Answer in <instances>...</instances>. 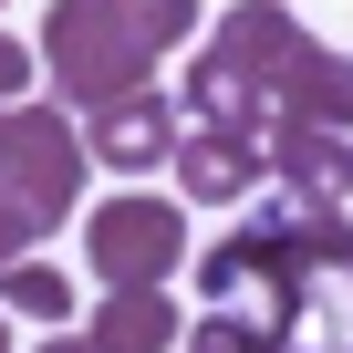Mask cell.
I'll return each mask as SVG.
<instances>
[{
    "label": "cell",
    "instance_id": "obj_9",
    "mask_svg": "<svg viewBox=\"0 0 353 353\" xmlns=\"http://www.w3.org/2000/svg\"><path fill=\"white\" fill-rule=\"evenodd\" d=\"M176 343V301H166V281H145V291H104V312L83 322V353H166Z\"/></svg>",
    "mask_w": 353,
    "mask_h": 353
},
{
    "label": "cell",
    "instance_id": "obj_8",
    "mask_svg": "<svg viewBox=\"0 0 353 353\" xmlns=\"http://www.w3.org/2000/svg\"><path fill=\"white\" fill-rule=\"evenodd\" d=\"M260 156L281 166V188H291V198H332V208L353 198V135H343V125L270 114V125H260Z\"/></svg>",
    "mask_w": 353,
    "mask_h": 353
},
{
    "label": "cell",
    "instance_id": "obj_6",
    "mask_svg": "<svg viewBox=\"0 0 353 353\" xmlns=\"http://www.w3.org/2000/svg\"><path fill=\"white\" fill-rule=\"evenodd\" d=\"M176 198H198V208H239L260 176H270V156H260V135L250 125H176Z\"/></svg>",
    "mask_w": 353,
    "mask_h": 353
},
{
    "label": "cell",
    "instance_id": "obj_2",
    "mask_svg": "<svg viewBox=\"0 0 353 353\" xmlns=\"http://www.w3.org/2000/svg\"><path fill=\"white\" fill-rule=\"evenodd\" d=\"M322 270H353V219L332 198H281V208H250L219 250H198V291L219 312H250L270 332H291L312 312V281Z\"/></svg>",
    "mask_w": 353,
    "mask_h": 353
},
{
    "label": "cell",
    "instance_id": "obj_14",
    "mask_svg": "<svg viewBox=\"0 0 353 353\" xmlns=\"http://www.w3.org/2000/svg\"><path fill=\"white\" fill-rule=\"evenodd\" d=\"M42 353H83V332H63V343H42Z\"/></svg>",
    "mask_w": 353,
    "mask_h": 353
},
{
    "label": "cell",
    "instance_id": "obj_3",
    "mask_svg": "<svg viewBox=\"0 0 353 353\" xmlns=\"http://www.w3.org/2000/svg\"><path fill=\"white\" fill-rule=\"evenodd\" d=\"M42 52H52V83L63 104H114V94H145L156 83V32L135 11H114V0H52L42 21Z\"/></svg>",
    "mask_w": 353,
    "mask_h": 353
},
{
    "label": "cell",
    "instance_id": "obj_7",
    "mask_svg": "<svg viewBox=\"0 0 353 353\" xmlns=\"http://www.w3.org/2000/svg\"><path fill=\"white\" fill-rule=\"evenodd\" d=\"M83 156L94 166H114V176H145V166H166L176 156V104L145 83V94H114V104H94L83 114Z\"/></svg>",
    "mask_w": 353,
    "mask_h": 353
},
{
    "label": "cell",
    "instance_id": "obj_4",
    "mask_svg": "<svg viewBox=\"0 0 353 353\" xmlns=\"http://www.w3.org/2000/svg\"><path fill=\"white\" fill-rule=\"evenodd\" d=\"M83 145H73V114L63 104H0V176H11V198L42 219V229H63L73 219V198H83Z\"/></svg>",
    "mask_w": 353,
    "mask_h": 353
},
{
    "label": "cell",
    "instance_id": "obj_11",
    "mask_svg": "<svg viewBox=\"0 0 353 353\" xmlns=\"http://www.w3.org/2000/svg\"><path fill=\"white\" fill-rule=\"evenodd\" d=\"M188 353H301V343L270 332V322H250V312H208V322L188 332Z\"/></svg>",
    "mask_w": 353,
    "mask_h": 353
},
{
    "label": "cell",
    "instance_id": "obj_10",
    "mask_svg": "<svg viewBox=\"0 0 353 353\" xmlns=\"http://www.w3.org/2000/svg\"><path fill=\"white\" fill-rule=\"evenodd\" d=\"M0 312H32V322H73V281L52 270V260H0Z\"/></svg>",
    "mask_w": 353,
    "mask_h": 353
},
{
    "label": "cell",
    "instance_id": "obj_1",
    "mask_svg": "<svg viewBox=\"0 0 353 353\" xmlns=\"http://www.w3.org/2000/svg\"><path fill=\"white\" fill-rule=\"evenodd\" d=\"M188 114L198 125H250V135L270 114H301V125L353 135V52H322L281 0H239L188 73Z\"/></svg>",
    "mask_w": 353,
    "mask_h": 353
},
{
    "label": "cell",
    "instance_id": "obj_5",
    "mask_svg": "<svg viewBox=\"0 0 353 353\" xmlns=\"http://www.w3.org/2000/svg\"><path fill=\"white\" fill-rule=\"evenodd\" d=\"M83 260L104 291H145L188 260V219H176V198H104L83 219Z\"/></svg>",
    "mask_w": 353,
    "mask_h": 353
},
{
    "label": "cell",
    "instance_id": "obj_12",
    "mask_svg": "<svg viewBox=\"0 0 353 353\" xmlns=\"http://www.w3.org/2000/svg\"><path fill=\"white\" fill-rule=\"evenodd\" d=\"M114 11H135V21L156 32V52H166V42H188V32H198V0H114Z\"/></svg>",
    "mask_w": 353,
    "mask_h": 353
},
{
    "label": "cell",
    "instance_id": "obj_15",
    "mask_svg": "<svg viewBox=\"0 0 353 353\" xmlns=\"http://www.w3.org/2000/svg\"><path fill=\"white\" fill-rule=\"evenodd\" d=\"M0 353H11V322H0Z\"/></svg>",
    "mask_w": 353,
    "mask_h": 353
},
{
    "label": "cell",
    "instance_id": "obj_13",
    "mask_svg": "<svg viewBox=\"0 0 353 353\" xmlns=\"http://www.w3.org/2000/svg\"><path fill=\"white\" fill-rule=\"evenodd\" d=\"M21 83H32V52H21V42H11V32H0V104H11V94H21Z\"/></svg>",
    "mask_w": 353,
    "mask_h": 353
}]
</instances>
